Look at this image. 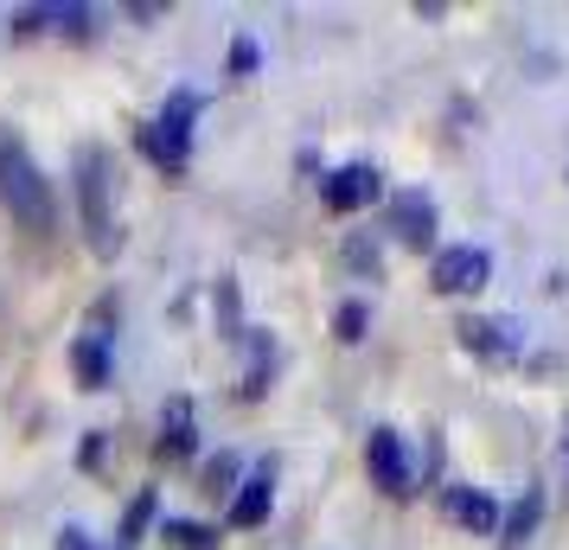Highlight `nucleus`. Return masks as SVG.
I'll use <instances>...</instances> for the list:
<instances>
[{"label":"nucleus","mask_w":569,"mask_h":550,"mask_svg":"<svg viewBox=\"0 0 569 550\" xmlns=\"http://www.w3.org/2000/svg\"><path fill=\"white\" fill-rule=\"evenodd\" d=\"M206 493H237V454H218L206 468Z\"/></svg>","instance_id":"obj_19"},{"label":"nucleus","mask_w":569,"mask_h":550,"mask_svg":"<svg viewBox=\"0 0 569 550\" xmlns=\"http://www.w3.org/2000/svg\"><path fill=\"white\" fill-rule=\"evenodd\" d=\"M199 448V429H192V403L186 397H173L167 410H160V442H154V454L160 461H186Z\"/></svg>","instance_id":"obj_11"},{"label":"nucleus","mask_w":569,"mask_h":550,"mask_svg":"<svg viewBox=\"0 0 569 550\" xmlns=\"http://www.w3.org/2000/svg\"><path fill=\"white\" fill-rule=\"evenodd\" d=\"M269 371H276V340L269 333H250V371H243V397L250 403L269 391Z\"/></svg>","instance_id":"obj_12"},{"label":"nucleus","mask_w":569,"mask_h":550,"mask_svg":"<svg viewBox=\"0 0 569 550\" xmlns=\"http://www.w3.org/2000/svg\"><path fill=\"white\" fill-rule=\"evenodd\" d=\"M492 276V257L480 250V243H455V250H436V262H429V282H436V294H480Z\"/></svg>","instance_id":"obj_5"},{"label":"nucleus","mask_w":569,"mask_h":550,"mask_svg":"<svg viewBox=\"0 0 569 550\" xmlns=\"http://www.w3.org/2000/svg\"><path fill=\"white\" fill-rule=\"evenodd\" d=\"M199 109H206V97H199V90H173L154 122H141V129H134V148L154 160V167L180 173L186 160H192V116H199Z\"/></svg>","instance_id":"obj_3"},{"label":"nucleus","mask_w":569,"mask_h":550,"mask_svg":"<svg viewBox=\"0 0 569 550\" xmlns=\"http://www.w3.org/2000/svg\"><path fill=\"white\" fill-rule=\"evenodd\" d=\"M58 550H90V538H83V531H64V538H58Z\"/></svg>","instance_id":"obj_20"},{"label":"nucleus","mask_w":569,"mask_h":550,"mask_svg":"<svg viewBox=\"0 0 569 550\" xmlns=\"http://www.w3.org/2000/svg\"><path fill=\"white\" fill-rule=\"evenodd\" d=\"M455 333H461V346L473 359H492V366H506V359L525 352V327H518L512 314H461Z\"/></svg>","instance_id":"obj_4"},{"label":"nucleus","mask_w":569,"mask_h":550,"mask_svg":"<svg viewBox=\"0 0 569 550\" xmlns=\"http://www.w3.org/2000/svg\"><path fill=\"white\" fill-rule=\"evenodd\" d=\"M563 461H569V436H563Z\"/></svg>","instance_id":"obj_21"},{"label":"nucleus","mask_w":569,"mask_h":550,"mask_svg":"<svg viewBox=\"0 0 569 550\" xmlns=\"http://www.w3.org/2000/svg\"><path fill=\"white\" fill-rule=\"evenodd\" d=\"M538 512H543V493H538V487H531V493H525V499H518V506H512V512L499 519V524H506V544H525V538L538 531Z\"/></svg>","instance_id":"obj_15"},{"label":"nucleus","mask_w":569,"mask_h":550,"mask_svg":"<svg viewBox=\"0 0 569 550\" xmlns=\"http://www.w3.org/2000/svg\"><path fill=\"white\" fill-rule=\"evenodd\" d=\"M441 512L455 524H467V531H499V499L480 493V487H448L441 493Z\"/></svg>","instance_id":"obj_10"},{"label":"nucleus","mask_w":569,"mask_h":550,"mask_svg":"<svg viewBox=\"0 0 569 550\" xmlns=\"http://www.w3.org/2000/svg\"><path fill=\"white\" fill-rule=\"evenodd\" d=\"M0 206L13 211V224H27V231H52L58 224L52 180L39 173V160L27 154V141L13 129H0Z\"/></svg>","instance_id":"obj_1"},{"label":"nucleus","mask_w":569,"mask_h":550,"mask_svg":"<svg viewBox=\"0 0 569 550\" xmlns=\"http://www.w3.org/2000/svg\"><path fill=\"white\" fill-rule=\"evenodd\" d=\"M78 206H83V237L97 257H116L122 250V218H116V160L109 148H78Z\"/></svg>","instance_id":"obj_2"},{"label":"nucleus","mask_w":569,"mask_h":550,"mask_svg":"<svg viewBox=\"0 0 569 550\" xmlns=\"http://www.w3.org/2000/svg\"><path fill=\"white\" fill-rule=\"evenodd\" d=\"M257 64H262V46L250 32H237L231 39V78H257Z\"/></svg>","instance_id":"obj_18"},{"label":"nucleus","mask_w":569,"mask_h":550,"mask_svg":"<svg viewBox=\"0 0 569 550\" xmlns=\"http://www.w3.org/2000/svg\"><path fill=\"white\" fill-rule=\"evenodd\" d=\"M390 231L403 237L410 250H429V243H436V206H429L422 192H397V199H390Z\"/></svg>","instance_id":"obj_9"},{"label":"nucleus","mask_w":569,"mask_h":550,"mask_svg":"<svg viewBox=\"0 0 569 550\" xmlns=\"http://www.w3.org/2000/svg\"><path fill=\"white\" fill-rule=\"evenodd\" d=\"M269 506H276V473H269V461H262L250 480H237V493H231V512H224V524L231 531H250V524L269 519Z\"/></svg>","instance_id":"obj_8"},{"label":"nucleus","mask_w":569,"mask_h":550,"mask_svg":"<svg viewBox=\"0 0 569 550\" xmlns=\"http://www.w3.org/2000/svg\"><path fill=\"white\" fill-rule=\"evenodd\" d=\"M346 269H352V276H378V269H385V257H378V243H371V237H346Z\"/></svg>","instance_id":"obj_16"},{"label":"nucleus","mask_w":569,"mask_h":550,"mask_svg":"<svg viewBox=\"0 0 569 550\" xmlns=\"http://www.w3.org/2000/svg\"><path fill=\"white\" fill-rule=\"evenodd\" d=\"M333 327H339V340H346V346H359V340H365V327H371V308H365V301H339Z\"/></svg>","instance_id":"obj_17"},{"label":"nucleus","mask_w":569,"mask_h":550,"mask_svg":"<svg viewBox=\"0 0 569 550\" xmlns=\"http://www.w3.org/2000/svg\"><path fill=\"white\" fill-rule=\"evenodd\" d=\"M365 473H371V487H385L390 499L410 493V454H403V436H397V429H371V436H365Z\"/></svg>","instance_id":"obj_6"},{"label":"nucleus","mask_w":569,"mask_h":550,"mask_svg":"<svg viewBox=\"0 0 569 550\" xmlns=\"http://www.w3.org/2000/svg\"><path fill=\"white\" fill-rule=\"evenodd\" d=\"M160 538H167L173 550H218V544H224L211 524H192V519H167V524H160Z\"/></svg>","instance_id":"obj_14"},{"label":"nucleus","mask_w":569,"mask_h":550,"mask_svg":"<svg viewBox=\"0 0 569 550\" xmlns=\"http://www.w3.org/2000/svg\"><path fill=\"white\" fill-rule=\"evenodd\" d=\"M154 512H160L154 487H141V493L129 499V512H122V550H134L141 538H148V524H154Z\"/></svg>","instance_id":"obj_13"},{"label":"nucleus","mask_w":569,"mask_h":550,"mask_svg":"<svg viewBox=\"0 0 569 550\" xmlns=\"http://www.w3.org/2000/svg\"><path fill=\"white\" fill-rule=\"evenodd\" d=\"M378 192H385V173H378L371 160H352V167H339V173H327V180H320L327 211H365Z\"/></svg>","instance_id":"obj_7"}]
</instances>
